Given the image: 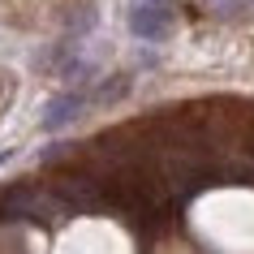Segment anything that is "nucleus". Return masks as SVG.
<instances>
[{
    "label": "nucleus",
    "mask_w": 254,
    "mask_h": 254,
    "mask_svg": "<svg viewBox=\"0 0 254 254\" xmlns=\"http://www.w3.org/2000/svg\"><path fill=\"white\" fill-rule=\"evenodd\" d=\"M82 104H86V95H78V91H65V95H56V99H48V108H43V134L65 129L69 121L82 112Z\"/></svg>",
    "instance_id": "nucleus-2"
},
{
    "label": "nucleus",
    "mask_w": 254,
    "mask_h": 254,
    "mask_svg": "<svg viewBox=\"0 0 254 254\" xmlns=\"http://www.w3.org/2000/svg\"><path fill=\"white\" fill-rule=\"evenodd\" d=\"M0 99H4V78H0Z\"/></svg>",
    "instance_id": "nucleus-5"
},
{
    "label": "nucleus",
    "mask_w": 254,
    "mask_h": 254,
    "mask_svg": "<svg viewBox=\"0 0 254 254\" xmlns=\"http://www.w3.org/2000/svg\"><path fill=\"white\" fill-rule=\"evenodd\" d=\"M125 91H129V78L121 73V78H108L104 86L95 91V99H99V104H112V99H121V95H125Z\"/></svg>",
    "instance_id": "nucleus-3"
},
{
    "label": "nucleus",
    "mask_w": 254,
    "mask_h": 254,
    "mask_svg": "<svg viewBox=\"0 0 254 254\" xmlns=\"http://www.w3.org/2000/svg\"><path fill=\"white\" fill-rule=\"evenodd\" d=\"M147 4H168V0H147Z\"/></svg>",
    "instance_id": "nucleus-4"
},
{
    "label": "nucleus",
    "mask_w": 254,
    "mask_h": 254,
    "mask_svg": "<svg viewBox=\"0 0 254 254\" xmlns=\"http://www.w3.org/2000/svg\"><path fill=\"white\" fill-rule=\"evenodd\" d=\"M129 30H134L138 39L160 43V39H168L177 30V13L168 4H147V0H138L134 9H129Z\"/></svg>",
    "instance_id": "nucleus-1"
}]
</instances>
